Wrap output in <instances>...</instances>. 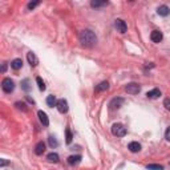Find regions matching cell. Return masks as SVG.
<instances>
[{
  "mask_svg": "<svg viewBox=\"0 0 170 170\" xmlns=\"http://www.w3.org/2000/svg\"><path fill=\"white\" fill-rule=\"evenodd\" d=\"M21 66H23V60L21 59H15L11 61V68L15 69V70H19L21 69Z\"/></svg>",
  "mask_w": 170,
  "mask_h": 170,
  "instance_id": "2e32d148",
  "label": "cell"
},
{
  "mask_svg": "<svg viewBox=\"0 0 170 170\" xmlns=\"http://www.w3.org/2000/svg\"><path fill=\"white\" fill-rule=\"evenodd\" d=\"M27 60H28L31 66H36L39 64V59L36 57V55H35L33 52H28V53H27Z\"/></svg>",
  "mask_w": 170,
  "mask_h": 170,
  "instance_id": "9c48e42d",
  "label": "cell"
},
{
  "mask_svg": "<svg viewBox=\"0 0 170 170\" xmlns=\"http://www.w3.org/2000/svg\"><path fill=\"white\" fill-rule=\"evenodd\" d=\"M164 106L168 110H170V97H168V98H165V100H164Z\"/></svg>",
  "mask_w": 170,
  "mask_h": 170,
  "instance_id": "83f0119b",
  "label": "cell"
},
{
  "mask_svg": "<svg viewBox=\"0 0 170 170\" xmlns=\"http://www.w3.org/2000/svg\"><path fill=\"white\" fill-rule=\"evenodd\" d=\"M114 28L117 29V32L120 33H125L128 31V25L122 19H116L114 20Z\"/></svg>",
  "mask_w": 170,
  "mask_h": 170,
  "instance_id": "5b68a950",
  "label": "cell"
},
{
  "mask_svg": "<svg viewBox=\"0 0 170 170\" xmlns=\"http://www.w3.org/2000/svg\"><path fill=\"white\" fill-rule=\"evenodd\" d=\"M108 89H109V83L102 81L96 87V92H104V91H108Z\"/></svg>",
  "mask_w": 170,
  "mask_h": 170,
  "instance_id": "e0dca14e",
  "label": "cell"
},
{
  "mask_svg": "<svg viewBox=\"0 0 170 170\" xmlns=\"http://www.w3.org/2000/svg\"><path fill=\"white\" fill-rule=\"evenodd\" d=\"M112 133L116 137H124V136H126V128L122 124H114L112 126Z\"/></svg>",
  "mask_w": 170,
  "mask_h": 170,
  "instance_id": "7a4b0ae2",
  "label": "cell"
},
{
  "mask_svg": "<svg viewBox=\"0 0 170 170\" xmlns=\"http://www.w3.org/2000/svg\"><path fill=\"white\" fill-rule=\"evenodd\" d=\"M21 89H23L24 92H29L31 91V85H29V80L25 79L21 81Z\"/></svg>",
  "mask_w": 170,
  "mask_h": 170,
  "instance_id": "44dd1931",
  "label": "cell"
},
{
  "mask_svg": "<svg viewBox=\"0 0 170 170\" xmlns=\"http://www.w3.org/2000/svg\"><path fill=\"white\" fill-rule=\"evenodd\" d=\"M47 159L49 161V162H53V164H57L60 161V157H59V154L57 153H49L47 155Z\"/></svg>",
  "mask_w": 170,
  "mask_h": 170,
  "instance_id": "ac0fdd59",
  "label": "cell"
},
{
  "mask_svg": "<svg viewBox=\"0 0 170 170\" xmlns=\"http://www.w3.org/2000/svg\"><path fill=\"white\" fill-rule=\"evenodd\" d=\"M39 2H31V3H28V6H27V8L31 11V10H33V8H36L37 6H39Z\"/></svg>",
  "mask_w": 170,
  "mask_h": 170,
  "instance_id": "4316f807",
  "label": "cell"
},
{
  "mask_svg": "<svg viewBox=\"0 0 170 170\" xmlns=\"http://www.w3.org/2000/svg\"><path fill=\"white\" fill-rule=\"evenodd\" d=\"M125 91H126L129 95H138L140 91H141V87L137 83H130V84H128L126 87H125Z\"/></svg>",
  "mask_w": 170,
  "mask_h": 170,
  "instance_id": "277c9868",
  "label": "cell"
},
{
  "mask_svg": "<svg viewBox=\"0 0 170 170\" xmlns=\"http://www.w3.org/2000/svg\"><path fill=\"white\" fill-rule=\"evenodd\" d=\"M36 83H37V85H39V89L40 91H45V83L43 81V79L41 77H36Z\"/></svg>",
  "mask_w": 170,
  "mask_h": 170,
  "instance_id": "cb8c5ba5",
  "label": "cell"
},
{
  "mask_svg": "<svg viewBox=\"0 0 170 170\" xmlns=\"http://www.w3.org/2000/svg\"><path fill=\"white\" fill-rule=\"evenodd\" d=\"M128 149L132 151V153H138V151L141 150V145L138 144V142H136V141H133V142H130V144L128 145Z\"/></svg>",
  "mask_w": 170,
  "mask_h": 170,
  "instance_id": "9a60e30c",
  "label": "cell"
},
{
  "mask_svg": "<svg viewBox=\"0 0 170 170\" xmlns=\"http://www.w3.org/2000/svg\"><path fill=\"white\" fill-rule=\"evenodd\" d=\"M150 39L153 43H161L164 39V35H162V32H159V31H153V32L150 33Z\"/></svg>",
  "mask_w": 170,
  "mask_h": 170,
  "instance_id": "ba28073f",
  "label": "cell"
},
{
  "mask_svg": "<svg viewBox=\"0 0 170 170\" xmlns=\"http://www.w3.org/2000/svg\"><path fill=\"white\" fill-rule=\"evenodd\" d=\"M44 151H45V144H44L43 141L37 142L36 146H35V154H36V155H43Z\"/></svg>",
  "mask_w": 170,
  "mask_h": 170,
  "instance_id": "8fae6325",
  "label": "cell"
},
{
  "mask_svg": "<svg viewBox=\"0 0 170 170\" xmlns=\"http://www.w3.org/2000/svg\"><path fill=\"white\" fill-rule=\"evenodd\" d=\"M47 105L49 106V108H53V106H57V100L55 96H48L47 97Z\"/></svg>",
  "mask_w": 170,
  "mask_h": 170,
  "instance_id": "d6986e66",
  "label": "cell"
},
{
  "mask_svg": "<svg viewBox=\"0 0 170 170\" xmlns=\"http://www.w3.org/2000/svg\"><path fill=\"white\" fill-rule=\"evenodd\" d=\"M124 102H125L124 98H121V97H116V98H113V100L109 102V108H110L112 110L120 109V108H121V106L124 105Z\"/></svg>",
  "mask_w": 170,
  "mask_h": 170,
  "instance_id": "8992f818",
  "label": "cell"
},
{
  "mask_svg": "<svg viewBox=\"0 0 170 170\" xmlns=\"http://www.w3.org/2000/svg\"><path fill=\"white\" fill-rule=\"evenodd\" d=\"M146 169H147V170H164V166H161V165H155V164H153V165H147Z\"/></svg>",
  "mask_w": 170,
  "mask_h": 170,
  "instance_id": "d4e9b609",
  "label": "cell"
},
{
  "mask_svg": "<svg viewBox=\"0 0 170 170\" xmlns=\"http://www.w3.org/2000/svg\"><path fill=\"white\" fill-rule=\"evenodd\" d=\"M15 106H16L17 109H21L23 112H27V110H28V108H27V105L24 104V102H20V101H17L16 104H15Z\"/></svg>",
  "mask_w": 170,
  "mask_h": 170,
  "instance_id": "484cf974",
  "label": "cell"
},
{
  "mask_svg": "<svg viewBox=\"0 0 170 170\" xmlns=\"http://www.w3.org/2000/svg\"><path fill=\"white\" fill-rule=\"evenodd\" d=\"M165 138H166L168 141H170V126L166 129V132H165Z\"/></svg>",
  "mask_w": 170,
  "mask_h": 170,
  "instance_id": "f1b7e54d",
  "label": "cell"
},
{
  "mask_svg": "<svg viewBox=\"0 0 170 170\" xmlns=\"http://www.w3.org/2000/svg\"><path fill=\"white\" fill-rule=\"evenodd\" d=\"M80 162H81V155H80V154L70 155V157H68V164L72 165V166H74V165H79Z\"/></svg>",
  "mask_w": 170,
  "mask_h": 170,
  "instance_id": "5bb4252c",
  "label": "cell"
},
{
  "mask_svg": "<svg viewBox=\"0 0 170 170\" xmlns=\"http://www.w3.org/2000/svg\"><path fill=\"white\" fill-rule=\"evenodd\" d=\"M157 13L159 16H164V17H166V16H169L170 15V8L168 7V6H159L158 7V10H157Z\"/></svg>",
  "mask_w": 170,
  "mask_h": 170,
  "instance_id": "7c38bea8",
  "label": "cell"
},
{
  "mask_svg": "<svg viewBox=\"0 0 170 170\" xmlns=\"http://www.w3.org/2000/svg\"><path fill=\"white\" fill-rule=\"evenodd\" d=\"M2 88L6 93H12L13 89H15V83H13V80H11L10 77H6L2 81Z\"/></svg>",
  "mask_w": 170,
  "mask_h": 170,
  "instance_id": "3957f363",
  "label": "cell"
},
{
  "mask_svg": "<svg viewBox=\"0 0 170 170\" xmlns=\"http://www.w3.org/2000/svg\"><path fill=\"white\" fill-rule=\"evenodd\" d=\"M25 98H27V101H28L29 104H35V101H33V100H32V98H31V97H28V96H27Z\"/></svg>",
  "mask_w": 170,
  "mask_h": 170,
  "instance_id": "1f68e13d",
  "label": "cell"
},
{
  "mask_svg": "<svg viewBox=\"0 0 170 170\" xmlns=\"http://www.w3.org/2000/svg\"><path fill=\"white\" fill-rule=\"evenodd\" d=\"M7 70V62H3V65H2V72L4 73Z\"/></svg>",
  "mask_w": 170,
  "mask_h": 170,
  "instance_id": "4dcf8cb0",
  "label": "cell"
},
{
  "mask_svg": "<svg viewBox=\"0 0 170 170\" xmlns=\"http://www.w3.org/2000/svg\"><path fill=\"white\" fill-rule=\"evenodd\" d=\"M159 96H161V91H159V89H157V88H155V89H151V91H149V92L146 93V97H147V98H151V100H154V98H158Z\"/></svg>",
  "mask_w": 170,
  "mask_h": 170,
  "instance_id": "4fadbf2b",
  "label": "cell"
},
{
  "mask_svg": "<svg viewBox=\"0 0 170 170\" xmlns=\"http://www.w3.org/2000/svg\"><path fill=\"white\" fill-rule=\"evenodd\" d=\"M48 144H49V146H51L52 149H53V147H57V146H59V142H57V140H56V138L53 137V136H49Z\"/></svg>",
  "mask_w": 170,
  "mask_h": 170,
  "instance_id": "7402d4cb",
  "label": "cell"
},
{
  "mask_svg": "<svg viewBox=\"0 0 170 170\" xmlns=\"http://www.w3.org/2000/svg\"><path fill=\"white\" fill-rule=\"evenodd\" d=\"M37 116H39V120H40V122H41L44 126H48L49 125V118H48V116L45 112H43V110H39L37 112Z\"/></svg>",
  "mask_w": 170,
  "mask_h": 170,
  "instance_id": "30bf717a",
  "label": "cell"
},
{
  "mask_svg": "<svg viewBox=\"0 0 170 170\" xmlns=\"http://www.w3.org/2000/svg\"><path fill=\"white\" fill-rule=\"evenodd\" d=\"M57 110L60 112V113H66L68 112V101L65 100V98H61V100L57 101Z\"/></svg>",
  "mask_w": 170,
  "mask_h": 170,
  "instance_id": "52a82bcc",
  "label": "cell"
},
{
  "mask_svg": "<svg viewBox=\"0 0 170 170\" xmlns=\"http://www.w3.org/2000/svg\"><path fill=\"white\" fill-rule=\"evenodd\" d=\"M80 43L83 44L84 47H87V48H92V47H95L96 45V43H97V36L95 35V32L91 29H84L80 32Z\"/></svg>",
  "mask_w": 170,
  "mask_h": 170,
  "instance_id": "6da1fadb",
  "label": "cell"
},
{
  "mask_svg": "<svg viewBox=\"0 0 170 170\" xmlns=\"http://www.w3.org/2000/svg\"><path fill=\"white\" fill-rule=\"evenodd\" d=\"M105 6H108V2H98V0H92L91 2L92 8H100V7H105Z\"/></svg>",
  "mask_w": 170,
  "mask_h": 170,
  "instance_id": "ffe728a7",
  "label": "cell"
},
{
  "mask_svg": "<svg viewBox=\"0 0 170 170\" xmlns=\"http://www.w3.org/2000/svg\"><path fill=\"white\" fill-rule=\"evenodd\" d=\"M65 134H66V137H65V142H66V144H70V142H72L73 136H72V132H70V129H69V128H66V129H65Z\"/></svg>",
  "mask_w": 170,
  "mask_h": 170,
  "instance_id": "603a6c76",
  "label": "cell"
},
{
  "mask_svg": "<svg viewBox=\"0 0 170 170\" xmlns=\"http://www.w3.org/2000/svg\"><path fill=\"white\" fill-rule=\"evenodd\" d=\"M8 164H10V162H8L7 159H2V162H0V166L4 168V166H6V165H8Z\"/></svg>",
  "mask_w": 170,
  "mask_h": 170,
  "instance_id": "f546056e",
  "label": "cell"
}]
</instances>
